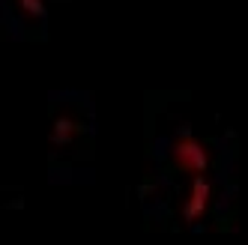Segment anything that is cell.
<instances>
[{"label":"cell","instance_id":"cell-3","mask_svg":"<svg viewBox=\"0 0 248 245\" xmlns=\"http://www.w3.org/2000/svg\"><path fill=\"white\" fill-rule=\"evenodd\" d=\"M224 206V177L206 173L173 185V213L183 227H203L212 213Z\"/></svg>","mask_w":248,"mask_h":245},{"label":"cell","instance_id":"cell-4","mask_svg":"<svg viewBox=\"0 0 248 245\" xmlns=\"http://www.w3.org/2000/svg\"><path fill=\"white\" fill-rule=\"evenodd\" d=\"M48 0H3V27L15 39H42Z\"/></svg>","mask_w":248,"mask_h":245},{"label":"cell","instance_id":"cell-1","mask_svg":"<svg viewBox=\"0 0 248 245\" xmlns=\"http://www.w3.org/2000/svg\"><path fill=\"white\" fill-rule=\"evenodd\" d=\"M155 165L168 180V188L206 173H221V144L198 135L188 122H183L170 135L158 138Z\"/></svg>","mask_w":248,"mask_h":245},{"label":"cell","instance_id":"cell-2","mask_svg":"<svg viewBox=\"0 0 248 245\" xmlns=\"http://www.w3.org/2000/svg\"><path fill=\"white\" fill-rule=\"evenodd\" d=\"M96 120L90 99L84 93H57L51 96V120H48V147H51V168L57 170L63 162L90 159L93 150Z\"/></svg>","mask_w":248,"mask_h":245}]
</instances>
